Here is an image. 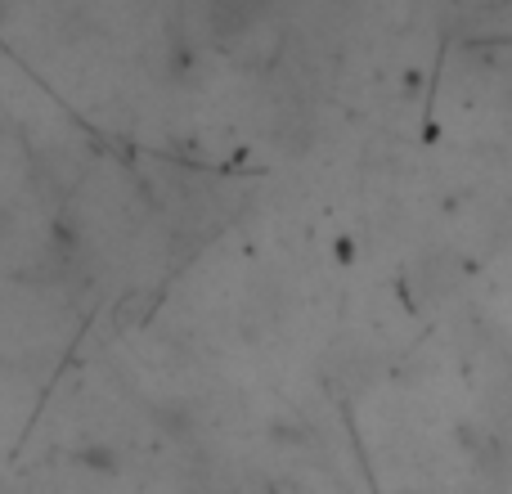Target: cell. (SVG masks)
<instances>
[{"label": "cell", "mask_w": 512, "mask_h": 494, "mask_svg": "<svg viewBox=\"0 0 512 494\" xmlns=\"http://www.w3.org/2000/svg\"><path fill=\"white\" fill-rule=\"evenodd\" d=\"M0 494H14V490H9V486H0Z\"/></svg>", "instance_id": "7a4b0ae2"}, {"label": "cell", "mask_w": 512, "mask_h": 494, "mask_svg": "<svg viewBox=\"0 0 512 494\" xmlns=\"http://www.w3.org/2000/svg\"><path fill=\"white\" fill-rule=\"evenodd\" d=\"M77 459L81 463H90V468L95 472H117V459H113V450H108V445H90V450H77Z\"/></svg>", "instance_id": "6da1fadb"}]
</instances>
